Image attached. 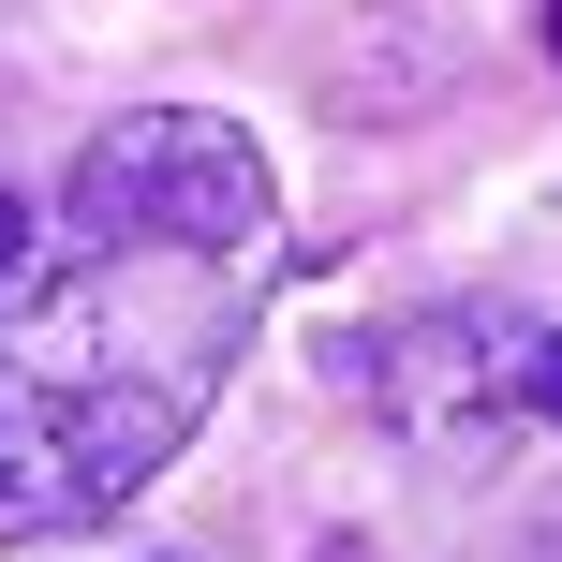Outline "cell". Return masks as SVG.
Wrapping results in <instances>:
<instances>
[{"label":"cell","mask_w":562,"mask_h":562,"mask_svg":"<svg viewBox=\"0 0 562 562\" xmlns=\"http://www.w3.org/2000/svg\"><path fill=\"white\" fill-rule=\"evenodd\" d=\"M548 59H562V0H548Z\"/></svg>","instance_id":"obj_5"},{"label":"cell","mask_w":562,"mask_h":562,"mask_svg":"<svg viewBox=\"0 0 562 562\" xmlns=\"http://www.w3.org/2000/svg\"><path fill=\"white\" fill-rule=\"evenodd\" d=\"M223 252H134L75 237V267L0 281V548H45L119 518L237 356V281Z\"/></svg>","instance_id":"obj_1"},{"label":"cell","mask_w":562,"mask_h":562,"mask_svg":"<svg viewBox=\"0 0 562 562\" xmlns=\"http://www.w3.org/2000/svg\"><path fill=\"white\" fill-rule=\"evenodd\" d=\"M59 223L134 237V252H252L267 237V148L237 119H207V104H134L59 178Z\"/></svg>","instance_id":"obj_2"},{"label":"cell","mask_w":562,"mask_h":562,"mask_svg":"<svg viewBox=\"0 0 562 562\" xmlns=\"http://www.w3.org/2000/svg\"><path fill=\"white\" fill-rule=\"evenodd\" d=\"M533 415L562 429V326H548V356H533Z\"/></svg>","instance_id":"obj_3"},{"label":"cell","mask_w":562,"mask_h":562,"mask_svg":"<svg viewBox=\"0 0 562 562\" xmlns=\"http://www.w3.org/2000/svg\"><path fill=\"white\" fill-rule=\"evenodd\" d=\"M15 252H30V207H15V193H0V281H15Z\"/></svg>","instance_id":"obj_4"}]
</instances>
